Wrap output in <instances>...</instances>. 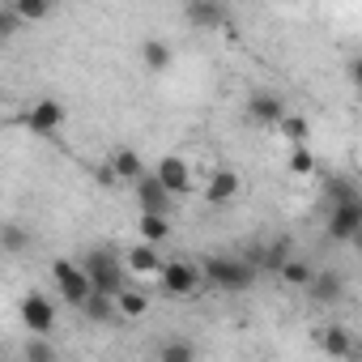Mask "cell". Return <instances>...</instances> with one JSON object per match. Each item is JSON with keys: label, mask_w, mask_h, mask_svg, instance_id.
Wrapping results in <instances>:
<instances>
[{"label": "cell", "mask_w": 362, "mask_h": 362, "mask_svg": "<svg viewBox=\"0 0 362 362\" xmlns=\"http://www.w3.org/2000/svg\"><path fill=\"white\" fill-rule=\"evenodd\" d=\"M111 166H115V175H119V179H128V184H141V179L149 175L136 149H115V153H111Z\"/></svg>", "instance_id": "cell-13"}, {"label": "cell", "mask_w": 362, "mask_h": 362, "mask_svg": "<svg viewBox=\"0 0 362 362\" xmlns=\"http://www.w3.org/2000/svg\"><path fill=\"white\" fill-rule=\"evenodd\" d=\"M281 136H286L294 149H307L311 128H307V119H303V115H286V119H281Z\"/></svg>", "instance_id": "cell-23"}, {"label": "cell", "mask_w": 362, "mask_h": 362, "mask_svg": "<svg viewBox=\"0 0 362 362\" xmlns=\"http://www.w3.org/2000/svg\"><path fill=\"white\" fill-rule=\"evenodd\" d=\"M320 349H324L328 358H349V354H354V337H349L345 328H337V324H332V328H324V332H320Z\"/></svg>", "instance_id": "cell-16"}, {"label": "cell", "mask_w": 362, "mask_h": 362, "mask_svg": "<svg viewBox=\"0 0 362 362\" xmlns=\"http://www.w3.org/2000/svg\"><path fill=\"white\" fill-rule=\"evenodd\" d=\"M26 247V230L22 226H5V252H22Z\"/></svg>", "instance_id": "cell-29"}, {"label": "cell", "mask_w": 362, "mask_h": 362, "mask_svg": "<svg viewBox=\"0 0 362 362\" xmlns=\"http://www.w3.org/2000/svg\"><path fill=\"white\" fill-rule=\"evenodd\" d=\"M315 303H337L341 294H345V281H341V273H332V269H315V281H311V290H307Z\"/></svg>", "instance_id": "cell-11"}, {"label": "cell", "mask_w": 362, "mask_h": 362, "mask_svg": "<svg viewBox=\"0 0 362 362\" xmlns=\"http://www.w3.org/2000/svg\"><path fill=\"white\" fill-rule=\"evenodd\" d=\"M124 264H128V273H141V277H145V273H162V256H158L149 243H136Z\"/></svg>", "instance_id": "cell-15"}, {"label": "cell", "mask_w": 362, "mask_h": 362, "mask_svg": "<svg viewBox=\"0 0 362 362\" xmlns=\"http://www.w3.org/2000/svg\"><path fill=\"white\" fill-rule=\"evenodd\" d=\"M277 277H281L286 286H294V290H311V281H315V269H311L307 260H298V256H294V260H290V264H286Z\"/></svg>", "instance_id": "cell-18"}, {"label": "cell", "mask_w": 362, "mask_h": 362, "mask_svg": "<svg viewBox=\"0 0 362 362\" xmlns=\"http://www.w3.org/2000/svg\"><path fill=\"white\" fill-rule=\"evenodd\" d=\"M26 128H30L35 136H56V132L64 128V107H60L56 98H39V103L26 111Z\"/></svg>", "instance_id": "cell-7"}, {"label": "cell", "mask_w": 362, "mask_h": 362, "mask_svg": "<svg viewBox=\"0 0 362 362\" xmlns=\"http://www.w3.org/2000/svg\"><path fill=\"white\" fill-rule=\"evenodd\" d=\"M158 281H162V290L170 298H188V294H197V286L205 281V273L197 264H188V260H166L162 273H158Z\"/></svg>", "instance_id": "cell-4"}, {"label": "cell", "mask_w": 362, "mask_h": 362, "mask_svg": "<svg viewBox=\"0 0 362 362\" xmlns=\"http://www.w3.org/2000/svg\"><path fill=\"white\" fill-rule=\"evenodd\" d=\"M52 281H56V290H60V298H64L69 307H86V303L94 298L90 273H86L81 264H73V260H56V264H52Z\"/></svg>", "instance_id": "cell-3"}, {"label": "cell", "mask_w": 362, "mask_h": 362, "mask_svg": "<svg viewBox=\"0 0 362 362\" xmlns=\"http://www.w3.org/2000/svg\"><path fill=\"white\" fill-rule=\"evenodd\" d=\"M239 170H230V166H222V170H214L209 175V184H205V205H230L235 197H239Z\"/></svg>", "instance_id": "cell-10"}, {"label": "cell", "mask_w": 362, "mask_h": 362, "mask_svg": "<svg viewBox=\"0 0 362 362\" xmlns=\"http://www.w3.org/2000/svg\"><path fill=\"white\" fill-rule=\"evenodd\" d=\"M115 307H119V315H124V320H141V315L149 311V298H145L141 290H132V286H128V290L115 298Z\"/></svg>", "instance_id": "cell-21"}, {"label": "cell", "mask_w": 362, "mask_h": 362, "mask_svg": "<svg viewBox=\"0 0 362 362\" xmlns=\"http://www.w3.org/2000/svg\"><path fill=\"white\" fill-rule=\"evenodd\" d=\"M354 247H358V252H362V230H358V239H354Z\"/></svg>", "instance_id": "cell-31"}, {"label": "cell", "mask_w": 362, "mask_h": 362, "mask_svg": "<svg viewBox=\"0 0 362 362\" xmlns=\"http://www.w3.org/2000/svg\"><path fill=\"white\" fill-rule=\"evenodd\" d=\"M290 260H294V256H290V239H273V243H269V247L252 260V264H256L260 273H281Z\"/></svg>", "instance_id": "cell-12"}, {"label": "cell", "mask_w": 362, "mask_h": 362, "mask_svg": "<svg viewBox=\"0 0 362 362\" xmlns=\"http://www.w3.org/2000/svg\"><path fill=\"white\" fill-rule=\"evenodd\" d=\"M136 205H141V214H149V218H166V214H170V192L158 184L153 170L136 184Z\"/></svg>", "instance_id": "cell-9"}, {"label": "cell", "mask_w": 362, "mask_h": 362, "mask_svg": "<svg viewBox=\"0 0 362 362\" xmlns=\"http://www.w3.org/2000/svg\"><path fill=\"white\" fill-rule=\"evenodd\" d=\"M349 81L362 90V56H354V60H349Z\"/></svg>", "instance_id": "cell-30"}, {"label": "cell", "mask_w": 362, "mask_h": 362, "mask_svg": "<svg viewBox=\"0 0 362 362\" xmlns=\"http://www.w3.org/2000/svg\"><path fill=\"white\" fill-rule=\"evenodd\" d=\"M192 26H226V9L222 5H188L184 9Z\"/></svg>", "instance_id": "cell-20"}, {"label": "cell", "mask_w": 362, "mask_h": 362, "mask_svg": "<svg viewBox=\"0 0 362 362\" xmlns=\"http://www.w3.org/2000/svg\"><path fill=\"white\" fill-rule=\"evenodd\" d=\"M22 320H26V328H30L35 337H47V332L56 328V307H52V298L39 294V290H30V294L22 298Z\"/></svg>", "instance_id": "cell-5"}, {"label": "cell", "mask_w": 362, "mask_h": 362, "mask_svg": "<svg viewBox=\"0 0 362 362\" xmlns=\"http://www.w3.org/2000/svg\"><path fill=\"white\" fill-rule=\"evenodd\" d=\"M13 9H18V18H22V22H43V18L52 13L47 0H13Z\"/></svg>", "instance_id": "cell-24"}, {"label": "cell", "mask_w": 362, "mask_h": 362, "mask_svg": "<svg viewBox=\"0 0 362 362\" xmlns=\"http://www.w3.org/2000/svg\"><path fill=\"white\" fill-rule=\"evenodd\" d=\"M247 115H252L256 124H269V128L277 124V128H281V119H286L290 111H286V98H281V94H273V90H256V94L247 98Z\"/></svg>", "instance_id": "cell-8"}, {"label": "cell", "mask_w": 362, "mask_h": 362, "mask_svg": "<svg viewBox=\"0 0 362 362\" xmlns=\"http://www.w3.org/2000/svg\"><path fill=\"white\" fill-rule=\"evenodd\" d=\"M81 311H86V320H94V324H107V320H115V315H119L115 298H107V294H94Z\"/></svg>", "instance_id": "cell-22"}, {"label": "cell", "mask_w": 362, "mask_h": 362, "mask_svg": "<svg viewBox=\"0 0 362 362\" xmlns=\"http://www.w3.org/2000/svg\"><path fill=\"white\" fill-rule=\"evenodd\" d=\"M201 273H205V281L218 286V290H252L260 269H256L252 260H239V256H209V260L201 264Z\"/></svg>", "instance_id": "cell-2"}, {"label": "cell", "mask_w": 362, "mask_h": 362, "mask_svg": "<svg viewBox=\"0 0 362 362\" xmlns=\"http://www.w3.org/2000/svg\"><path fill=\"white\" fill-rule=\"evenodd\" d=\"M153 175H158V184L170 192V197H184L188 188H192V166L184 162V158H175V153H166V158H158V166H153Z\"/></svg>", "instance_id": "cell-6"}, {"label": "cell", "mask_w": 362, "mask_h": 362, "mask_svg": "<svg viewBox=\"0 0 362 362\" xmlns=\"http://www.w3.org/2000/svg\"><path fill=\"white\" fill-rule=\"evenodd\" d=\"M290 170H294V175H311V170H315V153H311V149H294V153H290Z\"/></svg>", "instance_id": "cell-26"}, {"label": "cell", "mask_w": 362, "mask_h": 362, "mask_svg": "<svg viewBox=\"0 0 362 362\" xmlns=\"http://www.w3.org/2000/svg\"><path fill=\"white\" fill-rule=\"evenodd\" d=\"M158 362H197V345L188 337H166L158 349Z\"/></svg>", "instance_id": "cell-17"}, {"label": "cell", "mask_w": 362, "mask_h": 362, "mask_svg": "<svg viewBox=\"0 0 362 362\" xmlns=\"http://www.w3.org/2000/svg\"><path fill=\"white\" fill-rule=\"evenodd\" d=\"M81 269L90 273V281H94V294H107V298H119L124 290H128V264H119L115 260V252H86V260H81Z\"/></svg>", "instance_id": "cell-1"}, {"label": "cell", "mask_w": 362, "mask_h": 362, "mask_svg": "<svg viewBox=\"0 0 362 362\" xmlns=\"http://www.w3.org/2000/svg\"><path fill=\"white\" fill-rule=\"evenodd\" d=\"M26 362H56V349H52V341H47V337H35V341H26Z\"/></svg>", "instance_id": "cell-25"}, {"label": "cell", "mask_w": 362, "mask_h": 362, "mask_svg": "<svg viewBox=\"0 0 362 362\" xmlns=\"http://www.w3.org/2000/svg\"><path fill=\"white\" fill-rule=\"evenodd\" d=\"M136 235L153 247V243H162V239H170V218H149V214H141V222H136Z\"/></svg>", "instance_id": "cell-19"}, {"label": "cell", "mask_w": 362, "mask_h": 362, "mask_svg": "<svg viewBox=\"0 0 362 362\" xmlns=\"http://www.w3.org/2000/svg\"><path fill=\"white\" fill-rule=\"evenodd\" d=\"M141 60H145V69H149V73H166V69H170V60H175V52H170L162 39H145V43H141Z\"/></svg>", "instance_id": "cell-14"}, {"label": "cell", "mask_w": 362, "mask_h": 362, "mask_svg": "<svg viewBox=\"0 0 362 362\" xmlns=\"http://www.w3.org/2000/svg\"><path fill=\"white\" fill-rule=\"evenodd\" d=\"M18 22H22V18H18V9H13V0H9V5H0V35L9 39V35L18 30Z\"/></svg>", "instance_id": "cell-27"}, {"label": "cell", "mask_w": 362, "mask_h": 362, "mask_svg": "<svg viewBox=\"0 0 362 362\" xmlns=\"http://www.w3.org/2000/svg\"><path fill=\"white\" fill-rule=\"evenodd\" d=\"M94 184H98V188H115V184H119V175H115V166H111V162L94 166Z\"/></svg>", "instance_id": "cell-28"}]
</instances>
